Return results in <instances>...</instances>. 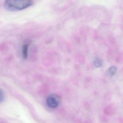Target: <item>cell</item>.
Listing matches in <instances>:
<instances>
[{
	"instance_id": "obj_1",
	"label": "cell",
	"mask_w": 123,
	"mask_h": 123,
	"mask_svg": "<svg viewBox=\"0 0 123 123\" xmlns=\"http://www.w3.org/2000/svg\"><path fill=\"white\" fill-rule=\"evenodd\" d=\"M34 3L32 0H6L4 3L5 8L12 11H21L31 6Z\"/></svg>"
},
{
	"instance_id": "obj_2",
	"label": "cell",
	"mask_w": 123,
	"mask_h": 123,
	"mask_svg": "<svg viewBox=\"0 0 123 123\" xmlns=\"http://www.w3.org/2000/svg\"><path fill=\"white\" fill-rule=\"evenodd\" d=\"M60 99L56 95H51L47 99V103L49 107L52 108H55L59 105Z\"/></svg>"
},
{
	"instance_id": "obj_3",
	"label": "cell",
	"mask_w": 123,
	"mask_h": 123,
	"mask_svg": "<svg viewBox=\"0 0 123 123\" xmlns=\"http://www.w3.org/2000/svg\"><path fill=\"white\" fill-rule=\"evenodd\" d=\"M29 47L28 44H25L22 46V56L24 59H26L28 57V50Z\"/></svg>"
},
{
	"instance_id": "obj_4",
	"label": "cell",
	"mask_w": 123,
	"mask_h": 123,
	"mask_svg": "<svg viewBox=\"0 0 123 123\" xmlns=\"http://www.w3.org/2000/svg\"><path fill=\"white\" fill-rule=\"evenodd\" d=\"M94 64L95 67L97 68H99L102 65L103 61L100 58H97L94 61Z\"/></svg>"
},
{
	"instance_id": "obj_5",
	"label": "cell",
	"mask_w": 123,
	"mask_h": 123,
	"mask_svg": "<svg viewBox=\"0 0 123 123\" xmlns=\"http://www.w3.org/2000/svg\"><path fill=\"white\" fill-rule=\"evenodd\" d=\"M117 71V69L114 66L110 67L109 69V72L110 75L112 76H115Z\"/></svg>"
},
{
	"instance_id": "obj_6",
	"label": "cell",
	"mask_w": 123,
	"mask_h": 123,
	"mask_svg": "<svg viewBox=\"0 0 123 123\" xmlns=\"http://www.w3.org/2000/svg\"><path fill=\"white\" fill-rule=\"evenodd\" d=\"M4 98V94L3 91L0 89V104L3 101Z\"/></svg>"
}]
</instances>
